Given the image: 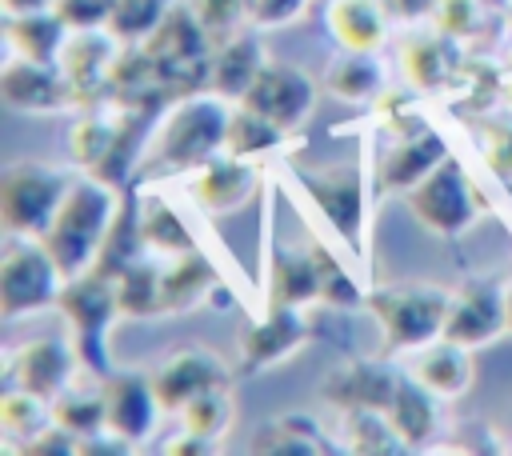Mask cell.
Masks as SVG:
<instances>
[{"label": "cell", "instance_id": "74e56055", "mask_svg": "<svg viewBox=\"0 0 512 456\" xmlns=\"http://www.w3.org/2000/svg\"><path fill=\"white\" fill-rule=\"evenodd\" d=\"M236 424V400H232V384L224 388H208L200 392L196 400H188L180 408V428L196 432V436H208L216 444H224V436L232 432Z\"/></svg>", "mask_w": 512, "mask_h": 456}, {"label": "cell", "instance_id": "4316f807", "mask_svg": "<svg viewBox=\"0 0 512 456\" xmlns=\"http://www.w3.org/2000/svg\"><path fill=\"white\" fill-rule=\"evenodd\" d=\"M268 304H320V276L312 248H272L268 252Z\"/></svg>", "mask_w": 512, "mask_h": 456}, {"label": "cell", "instance_id": "4fadbf2b", "mask_svg": "<svg viewBox=\"0 0 512 456\" xmlns=\"http://www.w3.org/2000/svg\"><path fill=\"white\" fill-rule=\"evenodd\" d=\"M116 56H120V40L108 28L68 32L64 52H60V72L68 76V84L76 92V112L108 104V72L116 64Z\"/></svg>", "mask_w": 512, "mask_h": 456}, {"label": "cell", "instance_id": "bcb514c9", "mask_svg": "<svg viewBox=\"0 0 512 456\" xmlns=\"http://www.w3.org/2000/svg\"><path fill=\"white\" fill-rule=\"evenodd\" d=\"M160 448H164L168 456H212V452H220L224 444H216V440H208V436H196V432L180 428V432L168 436Z\"/></svg>", "mask_w": 512, "mask_h": 456}, {"label": "cell", "instance_id": "816d5d0a", "mask_svg": "<svg viewBox=\"0 0 512 456\" xmlns=\"http://www.w3.org/2000/svg\"><path fill=\"white\" fill-rule=\"evenodd\" d=\"M504 68H508V72H512V48H508V64H504Z\"/></svg>", "mask_w": 512, "mask_h": 456}, {"label": "cell", "instance_id": "d4e9b609", "mask_svg": "<svg viewBox=\"0 0 512 456\" xmlns=\"http://www.w3.org/2000/svg\"><path fill=\"white\" fill-rule=\"evenodd\" d=\"M388 12L380 0H328L324 24L344 52H380L388 40Z\"/></svg>", "mask_w": 512, "mask_h": 456}, {"label": "cell", "instance_id": "5bb4252c", "mask_svg": "<svg viewBox=\"0 0 512 456\" xmlns=\"http://www.w3.org/2000/svg\"><path fill=\"white\" fill-rule=\"evenodd\" d=\"M0 96L12 112H32V116H52L64 108H76V92L60 64H40L20 52H8L0 68Z\"/></svg>", "mask_w": 512, "mask_h": 456}, {"label": "cell", "instance_id": "9a60e30c", "mask_svg": "<svg viewBox=\"0 0 512 456\" xmlns=\"http://www.w3.org/2000/svg\"><path fill=\"white\" fill-rule=\"evenodd\" d=\"M4 380L8 384H20L36 396H44L48 404L76 380L80 372V356L72 348V340H56V336H36V340H24L20 348H12L4 356Z\"/></svg>", "mask_w": 512, "mask_h": 456}, {"label": "cell", "instance_id": "44dd1931", "mask_svg": "<svg viewBox=\"0 0 512 456\" xmlns=\"http://www.w3.org/2000/svg\"><path fill=\"white\" fill-rule=\"evenodd\" d=\"M160 292H164V316H180V312H192V308L216 300L220 272L200 248L164 256L160 260Z\"/></svg>", "mask_w": 512, "mask_h": 456}, {"label": "cell", "instance_id": "8992f818", "mask_svg": "<svg viewBox=\"0 0 512 456\" xmlns=\"http://www.w3.org/2000/svg\"><path fill=\"white\" fill-rule=\"evenodd\" d=\"M72 176L44 160H12L0 172V224L4 236H44Z\"/></svg>", "mask_w": 512, "mask_h": 456}, {"label": "cell", "instance_id": "484cf974", "mask_svg": "<svg viewBox=\"0 0 512 456\" xmlns=\"http://www.w3.org/2000/svg\"><path fill=\"white\" fill-rule=\"evenodd\" d=\"M440 396H432L416 376H400L396 396L388 404V416L396 424V432L404 436L408 452H424L432 448V436H440Z\"/></svg>", "mask_w": 512, "mask_h": 456}, {"label": "cell", "instance_id": "7c38bea8", "mask_svg": "<svg viewBox=\"0 0 512 456\" xmlns=\"http://www.w3.org/2000/svg\"><path fill=\"white\" fill-rule=\"evenodd\" d=\"M232 384V368L224 364V356H216L212 348L204 344H192V348H176L172 356H164L152 372V388H156V400H160V412H172L180 416V408L188 400H196L200 392L208 388H224Z\"/></svg>", "mask_w": 512, "mask_h": 456}, {"label": "cell", "instance_id": "ab89813d", "mask_svg": "<svg viewBox=\"0 0 512 456\" xmlns=\"http://www.w3.org/2000/svg\"><path fill=\"white\" fill-rule=\"evenodd\" d=\"M176 0H116L112 8V20H108V32L120 40V44H144L160 20L172 12Z\"/></svg>", "mask_w": 512, "mask_h": 456}, {"label": "cell", "instance_id": "f6af8a7d", "mask_svg": "<svg viewBox=\"0 0 512 456\" xmlns=\"http://www.w3.org/2000/svg\"><path fill=\"white\" fill-rule=\"evenodd\" d=\"M192 8H196V16L204 20V28L212 36H228L240 24H248L244 20V0H192Z\"/></svg>", "mask_w": 512, "mask_h": 456}, {"label": "cell", "instance_id": "d6986e66", "mask_svg": "<svg viewBox=\"0 0 512 456\" xmlns=\"http://www.w3.org/2000/svg\"><path fill=\"white\" fill-rule=\"evenodd\" d=\"M464 48L460 40H452L448 32L440 28H428V32H416L400 44V76L408 88H416L420 96L424 92H444L452 84H460L464 76Z\"/></svg>", "mask_w": 512, "mask_h": 456}, {"label": "cell", "instance_id": "2e32d148", "mask_svg": "<svg viewBox=\"0 0 512 456\" xmlns=\"http://www.w3.org/2000/svg\"><path fill=\"white\" fill-rule=\"evenodd\" d=\"M308 344V320L296 304H268L260 320L240 332V372H268Z\"/></svg>", "mask_w": 512, "mask_h": 456}, {"label": "cell", "instance_id": "5b68a950", "mask_svg": "<svg viewBox=\"0 0 512 456\" xmlns=\"http://www.w3.org/2000/svg\"><path fill=\"white\" fill-rule=\"evenodd\" d=\"M308 204L332 224L340 244L356 252L360 264H368V172L360 160L328 164V168H304L292 172Z\"/></svg>", "mask_w": 512, "mask_h": 456}, {"label": "cell", "instance_id": "7402d4cb", "mask_svg": "<svg viewBox=\"0 0 512 456\" xmlns=\"http://www.w3.org/2000/svg\"><path fill=\"white\" fill-rule=\"evenodd\" d=\"M408 376H416L432 396L440 400H460L472 380H476V368H472V348L464 344H452V340H432L424 348H416L404 364Z\"/></svg>", "mask_w": 512, "mask_h": 456}, {"label": "cell", "instance_id": "d6a6232c", "mask_svg": "<svg viewBox=\"0 0 512 456\" xmlns=\"http://www.w3.org/2000/svg\"><path fill=\"white\" fill-rule=\"evenodd\" d=\"M116 284V304L120 316L128 320H152L164 316V292H160V264L156 260H132L128 268H120L112 276Z\"/></svg>", "mask_w": 512, "mask_h": 456}, {"label": "cell", "instance_id": "3957f363", "mask_svg": "<svg viewBox=\"0 0 512 456\" xmlns=\"http://www.w3.org/2000/svg\"><path fill=\"white\" fill-rule=\"evenodd\" d=\"M448 308H452V292L428 280L384 284V288H368L364 296V312L376 320L384 336V352H416L440 340Z\"/></svg>", "mask_w": 512, "mask_h": 456}, {"label": "cell", "instance_id": "c3c4849f", "mask_svg": "<svg viewBox=\"0 0 512 456\" xmlns=\"http://www.w3.org/2000/svg\"><path fill=\"white\" fill-rule=\"evenodd\" d=\"M56 0H0L4 16H24V12H48Z\"/></svg>", "mask_w": 512, "mask_h": 456}, {"label": "cell", "instance_id": "f1b7e54d", "mask_svg": "<svg viewBox=\"0 0 512 456\" xmlns=\"http://www.w3.org/2000/svg\"><path fill=\"white\" fill-rule=\"evenodd\" d=\"M116 132H120V108L104 104V108H84L68 132H64V148H68V160L80 168V172H96L112 144H116Z\"/></svg>", "mask_w": 512, "mask_h": 456}, {"label": "cell", "instance_id": "681fc988", "mask_svg": "<svg viewBox=\"0 0 512 456\" xmlns=\"http://www.w3.org/2000/svg\"><path fill=\"white\" fill-rule=\"evenodd\" d=\"M504 320H508V332H512V280H504Z\"/></svg>", "mask_w": 512, "mask_h": 456}, {"label": "cell", "instance_id": "30bf717a", "mask_svg": "<svg viewBox=\"0 0 512 456\" xmlns=\"http://www.w3.org/2000/svg\"><path fill=\"white\" fill-rule=\"evenodd\" d=\"M236 104H248L284 132H296L316 108V80L288 60H268Z\"/></svg>", "mask_w": 512, "mask_h": 456}, {"label": "cell", "instance_id": "6da1fadb", "mask_svg": "<svg viewBox=\"0 0 512 456\" xmlns=\"http://www.w3.org/2000/svg\"><path fill=\"white\" fill-rule=\"evenodd\" d=\"M120 200H124V188L108 184L104 176L96 172H84V176H72L52 224L44 228V248L52 252V260L60 264L64 280L88 272L108 240V228L120 212Z\"/></svg>", "mask_w": 512, "mask_h": 456}, {"label": "cell", "instance_id": "1f68e13d", "mask_svg": "<svg viewBox=\"0 0 512 456\" xmlns=\"http://www.w3.org/2000/svg\"><path fill=\"white\" fill-rule=\"evenodd\" d=\"M340 436L348 452L360 456H396L408 452L404 436L396 432L392 416L384 408H344L340 412Z\"/></svg>", "mask_w": 512, "mask_h": 456}, {"label": "cell", "instance_id": "7dc6e473", "mask_svg": "<svg viewBox=\"0 0 512 456\" xmlns=\"http://www.w3.org/2000/svg\"><path fill=\"white\" fill-rule=\"evenodd\" d=\"M384 12L396 20V24H416V20H432V8L436 0H380Z\"/></svg>", "mask_w": 512, "mask_h": 456}, {"label": "cell", "instance_id": "ac0fdd59", "mask_svg": "<svg viewBox=\"0 0 512 456\" xmlns=\"http://www.w3.org/2000/svg\"><path fill=\"white\" fill-rule=\"evenodd\" d=\"M448 156H452L448 140L432 124L420 128V132H408V136H388V152L380 156V164L372 172V184H376L380 196H404Z\"/></svg>", "mask_w": 512, "mask_h": 456}, {"label": "cell", "instance_id": "60d3db41", "mask_svg": "<svg viewBox=\"0 0 512 456\" xmlns=\"http://www.w3.org/2000/svg\"><path fill=\"white\" fill-rule=\"evenodd\" d=\"M484 24H488V4L484 0H436V8H432V28L448 32L460 44L476 40Z\"/></svg>", "mask_w": 512, "mask_h": 456}, {"label": "cell", "instance_id": "7bdbcfd3", "mask_svg": "<svg viewBox=\"0 0 512 456\" xmlns=\"http://www.w3.org/2000/svg\"><path fill=\"white\" fill-rule=\"evenodd\" d=\"M76 448H80V436L68 432L64 424H56V420H48L24 444H16L20 456H76Z\"/></svg>", "mask_w": 512, "mask_h": 456}, {"label": "cell", "instance_id": "ffe728a7", "mask_svg": "<svg viewBox=\"0 0 512 456\" xmlns=\"http://www.w3.org/2000/svg\"><path fill=\"white\" fill-rule=\"evenodd\" d=\"M400 376H404V368H392L388 360H348L328 372V380L320 384V396L328 404H336L340 412L344 408H384L388 412Z\"/></svg>", "mask_w": 512, "mask_h": 456}, {"label": "cell", "instance_id": "836d02e7", "mask_svg": "<svg viewBox=\"0 0 512 456\" xmlns=\"http://www.w3.org/2000/svg\"><path fill=\"white\" fill-rule=\"evenodd\" d=\"M52 420L64 424L76 436H92L104 428V396H100V376L76 372V380L52 400Z\"/></svg>", "mask_w": 512, "mask_h": 456}, {"label": "cell", "instance_id": "f907efd6", "mask_svg": "<svg viewBox=\"0 0 512 456\" xmlns=\"http://www.w3.org/2000/svg\"><path fill=\"white\" fill-rule=\"evenodd\" d=\"M484 4H488V8H492V12H504V8H508V4H512V0H484Z\"/></svg>", "mask_w": 512, "mask_h": 456}, {"label": "cell", "instance_id": "277c9868", "mask_svg": "<svg viewBox=\"0 0 512 456\" xmlns=\"http://www.w3.org/2000/svg\"><path fill=\"white\" fill-rule=\"evenodd\" d=\"M56 312L68 324V340L80 356V368L92 376H108L112 372V356H108V328L120 316L116 304V284L112 276L88 268L72 280H64L60 296H56Z\"/></svg>", "mask_w": 512, "mask_h": 456}, {"label": "cell", "instance_id": "f546056e", "mask_svg": "<svg viewBox=\"0 0 512 456\" xmlns=\"http://www.w3.org/2000/svg\"><path fill=\"white\" fill-rule=\"evenodd\" d=\"M324 88L328 96L344 100V104H372L384 88H388V76H384V64L376 60V52H344L332 56V64L324 68Z\"/></svg>", "mask_w": 512, "mask_h": 456}, {"label": "cell", "instance_id": "f35d334b", "mask_svg": "<svg viewBox=\"0 0 512 456\" xmlns=\"http://www.w3.org/2000/svg\"><path fill=\"white\" fill-rule=\"evenodd\" d=\"M472 140H476V152H480L488 176L512 196V120L480 112L472 120Z\"/></svg>", "mask_w": 512, "mask_h": 456}, {"label": "cell", "instance_id": "7a4b0ae2", "mask_svg": "<svg viewBox=\"0 0 512 456\" xmlns=\"http://www.w3.org/2000/svg\"><path fill=\"white\" fill-rule=\"evenodd\" d=\"M228 116H232V100H224L212 88L172 100L152 128L144 172H192L208 156L224 152Z\"/></svg>", "mask_w": 512, "mask_h": 456}, {"label": "cell", "instance_id": "b9f144b4", "mask_svg": "<svg viewBox=\"0 0 512 456\" xmlns=\"http://www.w3.org/2000/svg\"><path fill=\"white\" fill-rule=\"evenodd\" d=\"M312 0H244V20L256 32H272V28H288L308 12Z\"/></svg>", "mask_w": 512, "mask_h": 456}, {"label": "cell", "instance_id": "e0dca14e", "mask_svg": "<svg viewBox=\"0 0 512 456\" xmlns=\"http://www.w3.org/2000/svg\"><path fill=\"white\" fill-rule=\"evenodd\" d=\"M508 332L504 320V284L500 280H468L452 292V308L444 320V340L464 348H484Z\"/></svg>", "mask_w": 512, "mask_h": 456}, {"label": "cell", "instance_id": "d590c367", "mask_svg": "<svg viewBox=\"0 0 512 456\" xmlns=\"http://www.w3.org/2000/svg\"><path fill=\"white\" fill-rule=\"evenodd\" d=\"M284 140H288V132H284L280 124H272L268 116H260V112L248 108V104H232L228 132H224V152L244 156V160H260V156H268L272 148H280Z\"/></svg>", "mask_w": 512, "mask_h": 456}, {"label": "cell", "instance_id": "603a6c76", "mask_svg": "<svg viewBox=\"0 0 512 456\" xmlns=\"http://www.w3.org/2000/svg\"><path fill=\"white\" fill-rule=\"evenodd\" d=\"M136 212H140V240L148 248V256H180L200 248L192 224L184 220V212L156 188L136 184Z\"/></svg>", "mask_w": 512, "mask_h": 456}, {"label": "cell", "instance_id": "ba28073f", "mask_svg": "<svg viewBox=\"0 0 512 456\" xmlns=\"http://www.w3.org/2000/svg\"><path fill=\"white\" fill-rule=\"evenodd\" d=\"M404 200H408V212L416 216V224H424L440 240H460L480 220V200H476L472 180L456 156L440 160L416 188L404 192Z\"/></svg>", "mask_w": 512, "mask_h": 456}, {"label": "cell", "instance_id": "4dcf8cb0", "mask_svg": "<svg viewBox=\"0 0 512 456\" xmlns=\"http://www.w3.org/2000/svg\"><path fill=\"white\" fill-rule=\"evenodd\" d=\"M4 40L12 52L40 60V64H60L68 24L48 8V12H24V16H4Z\"/></svg>", "mask_w": 512, "mask_h": 456}, {"label": "cell", "instance_id": "8fae6325", "mask_svg": "<svg viewBox=\"0 0 512 456\" xmlns=\"http://www.w3.org/2000/svg\"><path fill=\"white\" fill-rule=\"evenodd\" d=\"M256 188H260L256 160H244L232 152H216L204 164H196L192 172H184V192L204 216L236 212L240 204H248L256 196Z\"/></svg>", "mask_w": 512, "mask_h": 456}, {"label": "cell", "instance_id": "52a82bcc", "mask_svg": "<svg viewBox=\"0 0 512 456\" xmlns=\"http://www.w3.org/2000/svg\"><path fill=\"white\" fill-rule=\"evenodd\" d=\"M64 272L44 248L40 236H8L0 256V316L24 320L44 308H56Z\"/></svg>", "mask_w": 512, "mask_h": 456}, {"label": "cell", "instance_id": "cb8c5ba5", "mask_svg": "<svg viewBox=\"0 0 512 456\" xmlns=\"http://www.w3.org/2000/svg\"><path fill=\"white\" fill-rule=\"evenodd\" d=\"M264 64H268V56H264L260 36L248 32V28H236V32H228L224 44L212 52V64H208V88L236 104V100L252 88V80L260 76Z\"/></svg>", "mask_w": 512, "mask_h": 456}, {"label": "cell", "instance_id": "83f0119b", "mask_svg": "<svg viewBox=\"0 0 512 456\" xmlns=\"http://www.w3.org/2000/svg\"><path fill=\"white\" fill-rule=\"evenodd\" d=\"M248 452L260 456H320V452H336V444L324 436V428L308 416V412H288L268 420L264 428L252 432Z\"/></svg>", "mask_w": 512, "mask_h": 456}, {"label": "cell", "instance_id": "ee69618b", "mask_svg": "<svg viewBox=\"0 0 512 456\" xmlns=\"http://www.w3.org/2000/svg\"><path fill=\"white\" fill-rule=\"evenodd\" d=\"M116 0H56L52 12L68 24V32H84V28H108Z\"/></svg>", "mask_w": 512, "mask_h": 456}, {"label": "cell", "instance_id": "e575fe53", "mask_svg": "<svg viewBox=\"0 0 512 456\" xmlns=\"http://www.w3.org/2000/svg\"><path fill=\"white\" fill-rule=\"evenodd\" d=\"M48 420H52V404L44 396H36V392L4 380V392H0V436H4V452H16V444H24Z\"/></svg>", "mask_w": 512, "mask_h": 456}, {"label": "cell", "instance_id": "8d00e7d4", "mask_svg": "<svg viewBox=\"0 0 512 456\" xmlns=\"http://www.w3.org/2000/svg\"><path fill=\"white\" fill-rule=\"evenodd\" d=\"M312 260H316V276H320V304L332 308V312H352V308H364V296L368 288L332 256L328 244L312 240Z\"/></svg>", "mask_w": 512, "mask_h": 456}, {"label": "cell", "instance_id": "9c48e42d", "mask_svg": "<svg viewBox=\"0 0 512 456\" xmlns=\"http://www.w3.org/2000/svg\"><path fill=\"white\" fill-rule=\"evenodd\" d=\"M100 396H104V428L128 440L132 448H140L156 432V416H164L152 388V372L144 368H112L108 376H100Z\"/></svg>", "mask_w": 512, "mask_h": 456}]
</instances>
